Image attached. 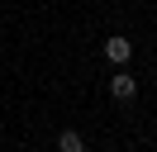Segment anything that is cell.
Returning a JSON list of instances; mask_svg holds the SVG:
<instances>
[{"label":"cell","mask_w":157,"mask_h":152,"mask_svg":"<svg viewBox=\"0 0 157 152\" xmlns=\"http://www.w3.org/2000/svg\"><path fill=\"white\" fill-rule=\"evenodd\" d=\"M109 95H114V100H133L138 95V76L133 71H114L109 76Z\"/></svg>","instance_id":"1"},{"label":"cell","mask_w":157,"mask_h":152,"mask_svg":"<svg viewBox=\"0 0 157 152\" xmlns=\"http://www.w3.org/2000/svg\"><path fill=\"white\" fill-rule=\"evenodd\" d=\"M105 57H109V62H114V66H124L128 57H133V43H128L124 33H114V38H105Z\"/></svg>","instance_id":"2"},{"label":"cell","mask_w":157,"mask_h":152,"mask_svg":"<svg viewBox=\"0 0 157 152\" xmlns=\"http://www.w3.org/2000/svg\"><path fill=\"white\" fill-rule=\"evenodd\" d=\"M57 152H86V138H81L76 128H62L57 133Z\"/></svg>","instance_id":"3"}]
</instances>
